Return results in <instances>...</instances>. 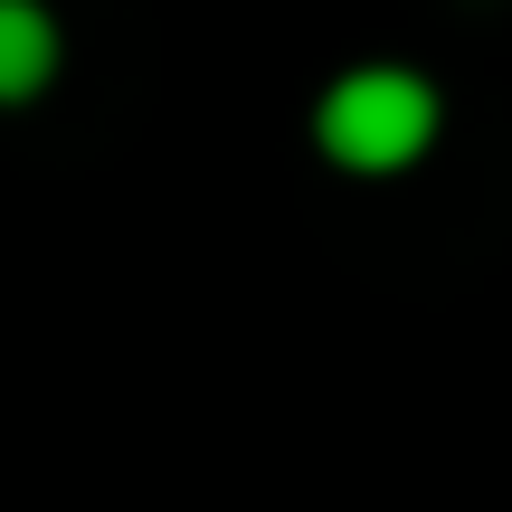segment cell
<instances>
[{"instance_id":"obj_1","label":"cell","mask_w":512,"mask_h":512,"mask_svg":"<svg viewBox=\"0 0 512 512\" xmlns=\"http://www.w3.org/2000/svg\"><path fill=\"white\" fill-rule=\"evenodd\" d=\"M437 124H446V105H437V86L418 67H351L313 105V143L342 171H408L437 143Z\"/></svg>"},{"instance_id":"obj_2","label":"cell","mask_w":512,"mask_h":512,"mask_svg":"<svg viewBox=\"0 0 512 512\" xmlns=\"http://www.w3.org/2000/svg\"><path fill=\"white\" fill-rule=\"evenodd\" d=\"M57 57H67V38H57L48 0H0V105H29L57 76Z\"/></svg>"}]
</instances>
